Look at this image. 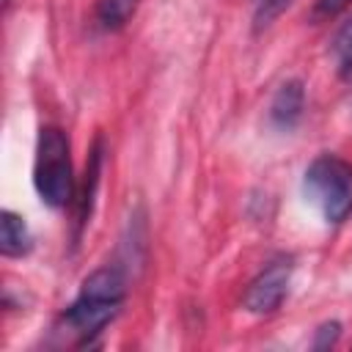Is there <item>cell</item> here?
<instances>
[{
	"mask_svg": "<svg viewBox=\"0 0 352 352\" xmlns=\"http://www.w3.org/2000/svg\"><path fill=\"white\" fill-rule=\"evenodd\" d=\"M6 3H8V0H6Z\"/></svg>",
	"mask_w": 352,
	"mask_h": 352,
	"instance_id": "13",
	"label": "cell"
},
{
	"mask_svg": "<svg viewBox=\"0 0 352 352\" xmlns=\"http://www.w3.org/2000/svg\"><path fill=\"white\" fill-rule=\"evenodd\" d=\"M33 187L38 198L52 209H63L74 198L72 151H69V138L60 126H41L38 132L36 160H33Z\"/></svg>",
	"mask_w": 352,
	"mask_h": 352,
	"instance_id": "3",
	"label": "cell"
},
{
	"mask_svg": "<svg viewBox=\"0 0 352 352\" xmlns=\"http://www.w3.org/2000/svg\"><path fill=\"white\" fill-rule=\"evenodd\" d=\"M352 0H314V8H311V22H324V19H333L338 16L344 8H349Z\"/></svg>",
	"mask_w": 352,
	"mask_h": 352,
	"instance_id": "11",
	"label": "cell"
},
{
	"mask_svg": "<svg viewBox=\"0 0 352 352\" xmlns=\"http://www.w3.org/2000/svg\"><path fill=\"white\" fill-rule=\"evenodd\" d=\"M3 234H0V250L6 258H19L25 256L30 248H33V236H30V228L28 223L14 214L11 209H3Z\"/></svg>",
	"mask_w": 352,
	"mask_h": 352,
	"instance_id": "6",
	"label": "cell"
},
{
	"mask_svg": "<svg viewBox=\"0 0 352 352\" xmlns=\"http://www.w3.org/2000/svg\"><path fill=\"white\" fill-rule=\"evenodd\" d=\"M302 107H305V88L300 80H286L278 85L272 102H270V121L275 129H294L297 121L302 118Z\"/></svg>",
	"mask_w": 352,
	"mask_h": 352,
	"instance_id": "5",
	"label": "cell"
},
{
	"mask_svg": "<svg viewBox=\"0 0 352 352\" xmlns=\"http://www.w3.org/2000/svg\"><path fill=\"white\" fill-rule=\"evenodd\" d=\"M302 195L324 223H344L352 214V162L338 154H319L302 173Z\"/></svg>",
	"mask_w": 352,
	"mask_h": 352,
	"instance_id": "2",
	"label": "cell"
},
{
	"mask_svg": "<svg viewBox=\"0 0 352 352\" xmlns=\"http://www.w3.org/2000/svg\"><path fill=\"white\" fill-rule=\"evenodd\" d=\"M292 6V0H253V28H270L286 8Z\"/></svg>",
	"mask_w": 352,
	"mask_h": 352,
	"instance_id": "10",
	"label": "cell"
},
{
	"mask_svg": "<svg viewBox=\"0 0 352 352\" xmlns=\"http://www.w3.org/2000/svg\"><path fill=\"white\" fill-rule=\"evenodd\" d=\"M292 272H294V264H292V256H278L272 258L250 283H248V292H245V311L256 314V316H267L272 311L280 308L286 292H289V283H292Z\"/></svg>",
	"mask_w": 352,
	"mask_h": 352,
	"instance_id": "4",
	"label": "cell"
},
{
	"mask_svg": "<svg viewBox=\"0 0 352 352\" xmlns=\"http://www.w3.org/2000/svg\"><path fill=\"white\" fill-rule=\"evenodd\" d=\"M330 52H333L341 74H352V16L336 30L333 44H330Z\"/></svg>",
	"mask_w": 352,
	"mask_h": 352,
	"instance_id": "9",
	"label": "cell"
},
{
	"mask_svg": "<svg viewBox=\"0 0 352 352\" xmlns=\"http://www.w3.org/2000/svg\"><path fill=\"white\" fill-rule=\"evenodd\" d=\"M99 170H102V140H96L94 151H91V162L85 170V182H82V195H80V212H77V223L85 226L88 214H91V204H94V192L99 184Z\"/></svg>",
	"mask_w": 352,
	"mask_h": 352,
	"instance_id": "8",
	"label": "cell"
},
{
	"mask_svg": "<svg viewBox=\"0 0 352 352\" xmlns=\"http://www.w3.org/2000/svg\"><path fill=\"white\" fill-rule=\"evenodd\" d=\"M140 0H96L94 19L102 30H118L129 22Z\"/></svg>",
	"mask_w": 352,
	"mask_h": 352,
	"instance_id": "7",
	"label": "cell"
},
{
	"mask_svg": "<svg viewBox=\"0 0 352 352\" xmlns=\"http://www.w3.org/2000/svg\"><path fill=\"white\" fill-rule=\"evenodd\" d=\"M338 338H341V324L338 322H324V324H319V330L314 336V349H330Z\"/></svg>",
	"mask_w": 352,
	"mask_h": 352,
	"instance_id": "12",
	"label": "cell"
},
{
	"mask_svg": "<svg viewBox=\"0 0 352 352\" xmlns=\"http://www.w3.org/2000/svg\"><path fill=\"white\" fill-rule=\"evenodd\" d=\"M124 297H126L124 272L118 267H110V264L99 267L82 280L77 297L72 300V305L63 314V322L74 336L88 341L91 336L102 333L118 316Z\"/></svg>",
	"mask_w": 352,
	"mask_h": 352,
	"instance_id": "1",
	"label": "cell"
}]
</instances>
